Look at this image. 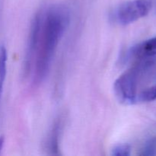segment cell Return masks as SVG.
Instances as JSON below:
<instances>
[{
  "label": "cell",
  "instance_id": "cell-4",
  "mask_svg": "<svg viewBox=\"0 0 156 156\" xmlns=\"http://www.w3.org/2000/svg\"><path fill=\"white\" fill-rule=\"evenodd\" d=\"M41 18H42V12H39L35 15L30 24L25 55H24V68H23L24 74L25 76H29L32 73V69H33L38 41H39Z\"/></svg>",
  "mask_w": 156,
  "mask_h": 156
},
{
  "label": "cell",
  "instance_id": "cell-8",
  "mask_svg": "<svg viewBox=\"0 0 156 156\" xmlns=\"http://www.w3.org/2000/svg\"><path fill=\"white\" fill-rule=\"evenodd\" d=\"M156 100V85L144 89L137 94V102H150Z\"/></svg>",
  "mask_w": 156,
  "mask_h": 156
},
{
  "label": "cell",
  "instance_id": "cell-9",
  "mask_svg": "<svg viewBox=\"0 0 156 156\" xmlns=\"http://www.w3.org/2000/svg\"><path fill=\"white\" fill-rule=\"evenodd\" d=\"M131 154V147L128 144H119L111 150V155L114 156H129Z\"/></svg>",
  "mask_w": 156,
  "mask_h": 156
},
{
  "label": "cell",
  "instance_id": "cell-1",
  "mask_svg": "<svg viewBox=\"0 0 156 156\" xmlns=\"http://www.w3.org/2000/svg\"><path fill=\"white\" fill-rule=\"evenodd\" d=\"M69 18V10L61 5L50 6L42 12L39 41L31 73L34 85H41L47 78Z\"/></svg>",
  "mask_w": 156,
  "mask_h": 156
},
{
  "label": "cell",
  "instance_id": "cell-2",
  "mask_svg": "<svg viewBox=\"0 0 156 156\" xmlns=\"http://www.w3.org/2000/svg\"><path fill=\"white\" fill-rule=\"evenodd\" d=\"M153 63V59L137 61L133 67L119 76L114 85V93L119 101L126 105L136 103L140 78Z\"/></svg>",
  "mask_w": 156,
  "mask_h": 156
},
{
  "label": "cell",
  "instance_id": "cell-7",
  "mask_svg": "<svg viewBox=\"0 0 156 156\" xmlns=\"http://www.w3.org/2000/svg\"><path fill=\"white\" fill-rule=\"evenodd\" d=\"M7 69V51L3 45L0 46V98L2 93Z\"/></svg>",
  "mask_w": 156,
  "mask_h": 156
},
{
  "label": "cell",
  "instance_id": "cell-5",
  "mask_svg": "<svg viewBox=\"0 0 156 156\" xmlns=\"http://www.w3.org/2000/svg\"><path fill=\"white\" fill-rule=\"evenodd\" d=\"M155 56L156 37H153L139 43L130 47L126 52L125 59H135L136 61H141L144 59H155Z\"/></svg>",
  "mask_w": 156,
  "mask_h": 156
},
{
  "label": "cell",
  "instance_id": "cell-6",
  "mask_svg": "<svg viewBox=\"0 0 156 156\" xmlns=\"http://www.w3.org/2000/svg\"><path fill=\"white\" fill-rule=\"evenodd\" d=\"M60 122H56L50 129V133L47 136L46 146L47 150L51 155H58L59 154V139L60 136Z\"/></svg>",
  "mask_w": 156,
  "mask_h": 156
},
{
  "label": "cell",
  "instance_id": "cell-11",
  "mask_svg": "<svg viewBox=\"0 0 156 156\" xmlns=\"http://www.w3.org/2000/svg\"><path fill=\"white\" fill-rule=\"evenodd\" d=\"M5 143V139L3 136H0V153L2 152V149L3 146H4Z\"/></svg>",
  "mask_w": 156,
  "mask_h": 156
},
{
  "label": "cell",
  "instance_id": "cell-10",
  "mask_svg": "<svg viewBox=\"0 0 156 156\" xmlns=\"http://www.w3.org/2000/svg\"><path fill=\"white\" fill-rule=\"evenodd\" d=\"M140 154L142 155H156V138H152L148 140L143 146Z\"/></svg>",
  "mask_w": 156,
  "mask_h": 156
},
{
  "label": "cell",
  "instance_id": "cell-3",
  "mask_svg": "<svg viewBox=\"0 0 156 156\" xmlns=\"http://www.w3.org/2000/svg\"><path fill=\"white\" fill-rule=\"evenodd\" d=\"M151 9V0H131L115 9L111 14V18L116 24L126 26L146 16Z\"/></svg>",
  "mask_w": 156,
  "mask_h": 156
}]
</instances>
